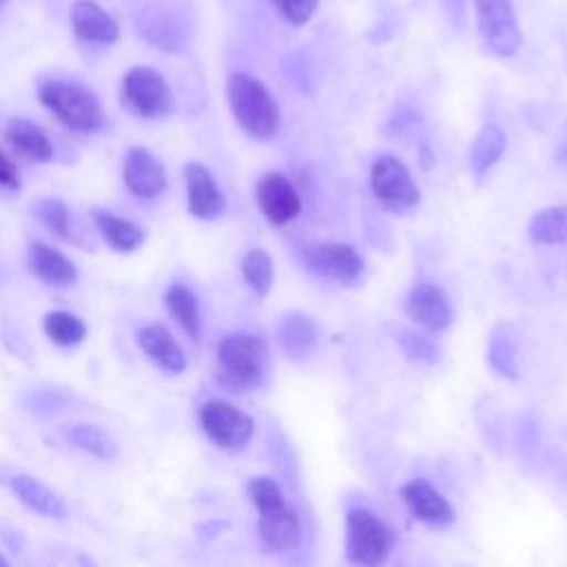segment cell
<instances>
[{"label": "cell", "instance_id": "obj_3", "mask_svg": "<svg viewBox=\"0 0 567 567\" xmlns=\"http://www.w3.org/2000/svg\"><path fill=\"white\" fill-rule=\"evenodd\" d=\"M40 102L73 133L91 135L102 126L97 95L73 80H47L38 89Z\"/></svg>", "mask_w": 567, "mask_h": 567}, {"label": "cell", "instance_id": "obj_35", "mask_svg": "<svg viewBox=\"0 0 567 567\" xmlns=\"http://www.w3.org/2000/svg\"><path fill=\"white\" fill-rule=\"evenodd\" d=\"M0 186H2V188H9V190H18V188L22 186L18 166L13 164V159H9V157L4 155L2 148H0Z\"/></svg>", "mask_w": 567, "mask_h": 567}, {"label": "cell", "instance_id": "obj_28", "mask_svg": "<svg viewBox=\"0 0 567 567\" xmlns=\"http://www.w3.org/2000/svg\"><path fill=\"white\" fill-rule=\"evenodd\" d=\"M529 235L536 244L567 241V206H547L529 221Z\"/></svg>", "mask_w": 567, "mask_h": 567}, {"label": "cell", "instance_id": "obj_27", "mask_svg": "<svg viewBox=\"0 0 567 567\" xmlns=\"http://www.w3.org/2000/svg\"><path fill=\"white\" fill-rule=\"evenodd\" d=\"M42 330L49 337V341L60 348H73V346L82 343L86 337L84 321L69 310L47 312L42 319Z\"/></svg>", "mask_w": 567, "mask_h": 567}, {"label": "cell", "instance_id": "obj_37", "mask_svg": "<svg viewBox=\"0 0 567 567\" xmlns=\"http://www.w3.org/2000/svg\"><path fill=\"white\" fill-rule=\"evenodd\" d=\"M7 565H9V560H7V558L0 554V567H7Z\"/></svg>", "mask_w": 567, "mask_h": 567}, {"label": "cell", "instance_id": "obj_5", "mask_svg": "<svg viewBox=\"0 0 567 567\" xmlns=\"http://www.w3.org/2000/svg\"><path fill=\"white\" fill-rule=\"evenodd\" d=\"M394 529L368 509L346 514V556L357 565H379L394 549Z\"/></svg>", "mask_w": 567, "mask_h": 567}, {"label": "cell", "instance_id": "obj_14", "mask_svg": "<svg viewBox=\"0 0 567 567\" xmlns=\"http://www.w3.org/2000/svg\"><path fill=\"white\" fill-rule=\"evenodd\" d=\"M7 485L11 489V494L33 514L44 516V518H66L69 516V507L64 503V498L51 489L47 483H42L40 478L31 476V474H11L7 478Z\"/></svg>", "mask_w": 567, "mask_h": 567}, {"label": "cell", "instance_id": "obj_4", "mask_svg": "<svg viewBox=\"0 0 567 567\" xmlns=\"http://www.w3.org/2000/svg\"><path fill=\"white\" fill-rule=\"evenodd\" d=\"M120 100L126 111L142 120H159L173 111V91L164 75L146 64L131 66L120 86Z\"/></svg>", "mask_w": 567, "mask_h": 567}, {"label": "cell", "instance_id": "obj_6", "mask_svg": "<svg viewBox=\"0 0 567 567\" xmlns=\"http://www.w3.org/2000/svg\"><path fill=\"white\" fill-rule=\"evenodd\" d=\"M199 425L208 441L224 452H239L255 432L252 419L224 399H210L199 408Z\"/></svg>", "mask_w": 567, "mask_h": 567}, {"label": "cell", "instance_id": "obj_30", "mask_svg": "<svg viewBox=\"0 0 567 567\" xmlns=\"http://www.w3.org/2000/svg\"><path fill=\"white\" fill-rule=\"evenodd\" d=\"M241 275L257 297H266L275 281L272 259L268 257V252H264L259 248L248 250L241 259Z\"/></svg>", "mask_w": 567, "mask_h": 567}, {"label": "cell", "instance_id": "obj_38", "mask_svg": "<svg viewBox=\"0 0 567 567\" xmlns=\"http://www.w3.org/2000/svg\"><path fill=\"white\" fill-rule=\"evenodd\" d=\"M4 2H7V0H0V7H2V4H4Z\"/></svg>", "mask_w": 567, "mask_h": 567}, {"label": "cell", "instance_id": "obj_1", "mask_svg": "<svg viewBox=\"0 0 567 567\" xmlns=\"http://www.w3.org/2000/svg\"><path fill=\"white\" fill-rule=\"evenodd\" d=\"M226 100L239 128L250 137L266 142L279 128V109L261 80L237 71L228 78Z\"/></svg>", "mask_w": 567, "mask_h": 567}, {"label": "cell", "instance_id": "obj_34", "mask_svg": "<svg viewBox=\"0 0 567 567\" xmlns=\"http://www.w3.org/2000/svg\"><path fill=\"white\" fill-rule=\"evenodd\" d=\"M270 2L279 11V16L292 27L306 24L319 7V0H270Z\"/></svg>", "mask_w": 567, "mask_h": 567}, {"label": "cell", "instance_id": "obj_8", "mask_svg": "<svg viewBox=\"0 0 567 567\" xmlns=\"http://www.w3.org/2000/svg\"><path fill=\"white\" fill-rule=\"evenodd\" d=\"M303 266L328 279L352 284L363 272V259L354 246L341 241H310L301 248Z\"/></svg>", "mask_w": 567, "mask_h": 567}, {"label": "cell", "instance_id": "obj_19", "mask_svg": "<svg viewBox=\"0 0 567 567\" xmlns=\"http://www.w3.org/2000/svg\"><path fill=\"white\" fill-rule=\"evenodd\" d=\"M91 217H93L95 230L102 237V241L120 255L135 252L146 239L144 228L126 217H120V215L102 210V208H93Z\"/></svg>", "mask_w": 567, "mask_h": 567}, {"label": "cell", "instance_id": "obj_22", "mask_svg": "<svg viewBox=\"0 0 567 567\" xmlns=\"http://www.w3.org/2000/svg\"><path fill=\"white\" fill-rule=\"evenodd\" d=\"M489 368L503 379H518V330L509 321H501L487 337Z\"/></svg>", "mask_w": 567, "mask_h": 567}, {"label": "cell", "instance_id": "obj_24", "mask_svg": "<svg viewBox=\"0 0 567 567\" xmlns=\"http://www.w3.org/2000/svg\"><path fill=\"white\" fill-rule=\"evenodd\" d=\"M164 303L168 315L186 332V337L197 341L202 334V315H199L197 295L186 284H171L164 292Z\"/></svg>", "mask_w": 567, "mask_h": 567}, {"label": "cell", "instance_id": "obj_33", "mask_svg": "<svg viewBox=\"0 0 567 567\" xmlns=\"http://www.w3.org/2000/svg\"><path fill=\"white\" fill-rule=\"evenodd\" d=\"M396 341L401 343L405 357L410 361H416V363H436L441 359V348L427 339L425 334H419V332H412V330H401L396 334Z\"/></svg>", "mask_w": 567, "mask_h": 567}, {"label": "cell", "instance_id": "obj_31", "mask_svg": "<svg viewBox=\"0 0 567 567\" xmlns=\"http://www.w3.org/2000/svg\"><path fill=\"white\" fill-rule=\"evenodd\" d=\"M35 217L55 235L69 237L71 233V210L60 197H40L33 204Z\"/></svg>", "mask_w": 567, "mask_h": 567}, {"label": "cell", "instance_id": "obj_18", "mask_svg": "<svg viewBox=\"0 0 567 567\" xmlns=\"http://www.w3.org/2000/svg\"><path fill=\"white\" fill-rule=\"evenodd\" d=\"M73 33L84 42L113 44L120 38L115 18L93 0H75L71 7Z\"/></svg>", "mask_w": 567, "mask_h": 567}, {"label": "cell", "instance_id": "obj_32", "mask_svg": "<svg viewBox=\"0 0 567 567\" xmlns=\"http://www.w3.org/2000/svg\"><path fill=\"white\" fill-rule=\"evenodd\" d=\"M248 494H250V501H252V505L257 507L259 514L286 507V498H284L281 487L272 478H268V476L250 478Z\"/></svg>", "mask_w": 567, "mask_h": 567}, {"label": "cell", "instance_id": "obj_12", "mask_svg": "<svg viewBox=\"0 0 567 567\" xmlns=\"http://www.w3.org/2000/svg\"><path fill=\"white\" fill-rule=\"evenodd\" d=\"M184 184L188 210L202 221H213L226 210V197L217 186L215 175L199 162H188L184 166Z\"/></svg>", "mask_w": 567, "mask_h": 567}, {"label": "cell", "instance_id": "obj_17", "mask_svg": "<svg viewBox=\"0 0 567 567\" xmlns=\"http://www.w3.org/2000/svg\"><path fill=\"white\" fill-rule=\"evenodd\" d=\"M405 310L419 326L430 332H441L452 323V310L445 295L441 288L427 281H421L410 290Z\"/></svg>", "mask_w": 567, "mask_h": 567}, {"label": "cell", "instance_id": "obj_7", "mask_svg": "<svg viewBox=\"0 0 567 567\" xmlns=\"http://www.w3.org/2000/svg\"><path fill=\"white\" fill-rule=\"evenodd\" d=\"M476 27L485 49L498 58H509L518 51L523 38L516 13L509 0H474Z\"/></svg>", "mask_w": 567, "mask_h": 567}, {"label": "cell", "instance_id": "obj_16", "mask_svg": "<svg viewBox=\"0 0 567 567\" xmlns=\"http://www.w3.org/2000/svg\"><path fill=\"white\" fill-rule=\"evenodd\" d=\"M27 266L35 279L53 288H69L78 281L75 264L64 252L44 241H33L29 246Z\"/></svg>", "mask_w": 567, "mask_h": 567}, {"label": "cell", "instance_id": "obj_23", "mask_svg": "<svg viewBox=\"0 0 567 567\" xmlns=\"http://www.w3.org/2000/svg\"><path fill=\"white\" fill-rule=\"evenodd\" d=\"M277 339L279 346L295 359L310 354L319 339V326L312 317L303 312H284L277 323Z\"/></svg>", "mask_w": 567, "mask_h": 567}, {"label": "cell", "instance_id": "obj_21", "mask_svg": "<svg viewBox=\"0 0 567 567\" xmlns=\"http://www.w3.org/2000/svg\"><path fill=\"white\" fill-rule=\"evenodd\" d=\"M257 532H259L264 547H268L270 551H277V554L295 549L299 545V536H301L299 518L288 505L281 509H275V512L259 514Z\"/></svg>", "mask_w": 567, "mask_h": 567}, {"label": "cell", "instance_id": "obj_10", "mask_svg": "<svg viewBox=\"0 0 567 567\" xmlns=\"http://www.w3.org/2000/svg\"><path fill=\"white\" fill-rule=\"evenodd\" d=\"M122 179L131 195L137 199H155L166 188V168L164 164L144 146H131L124 155Z\"/></svg>", "mask_w": 567, "mask_h": 567}, {"label": "cell", "instance_id": "obj_29", "mask_svg": "<svg viewBox=\"0 0 567 567\" xmlns=\"http://www.w3.org/2000/svg\"><path fill=\"white\" fill-rule=\"evenodd\" d=\"M66 439L82 452H86L95 458H102V461H111L117 454L115 441L104 430H100L97 425H91V423H78V425L69 427Z\"/></svg>", "mask_w": 567, "mask_h": 567}, {"label": "cell", "instance_id": "obj_2", "mask_svg": "<svg viewBox=\"0 0 567 567\" xmlns=\"http://www.w3.org/2000/svg\"><path fill=\"white\" fill-rule=\"evenodd\" d=\"M268 372L266 343L248 332L228 334L217 348L219 383L233 392H250L259 388Z\"/></svg>", "mask_w": 567, "mask_h": 567}, {"label": "cell", "instance_id": "obj_26", "mask_svg": "<svg viewBox=\"0 0 567 567\" xmlns=\"http://www.w3.org/2000/svg\"><path fill=\"white\" fill-rule=\"evenodd\" d=\"M505 144H507V137L505 133L501 131V126L496 124H485L478 135L474 137L472 146H470V155H467V162H470V168L476 177L485 175L503 155L505 151Z\"/></svg>", "mask_w": 567, "mask_h": 567}, {"label": "cell", "instance_id": "obj_25", "mask_svg": "<svg viewBox=\"0 0 567 567\" xmlns=\"http://www.w3.org/2000/svg\"><path fill=\"white\" fill-rule=\"evenodd\" d=\"M137 31L157 49L179 51L184 44L182 27L159 9H144L137 13Z\"/></svg>", "mask_w": 567, "mask_h": 567}, {"label": "cell", "instance_id": "obj_20", "mask_svg": "<svg viewBox=\"0 0 567 567\" xmlns=\"http://www.w3.org/2000/svg\"><path fill=\"white\" fill-rule=\"evenodd\" d=\"M4 140L16 153L29 162L47 164L53 159V142L49 135L27 117H11L4 124Z\"/></svg>", "mask_w": 567, "mask_h": 567}, {"label": "cell", "instance_id": "obj_36", "mask_svg": "<svg viewBox=\"0 0 567 567\" xmlns=\"http://www.w3.org/2000/svg\"><path fill=\"white\" fill-rule=\"evenodd\" d=\"M443 4H445V11H447L450 20L461 24L463 18H465V0H443Z\"/></svg>", "mask_w": 567, "mask_h": 567}, {"label": "cell", "instance_id": "obj_13", "mask_svg": "<svg viewBox=\"0 0 567 567\" xmlns=\"http://www.w3.org/2000/svg\"><path fill=\"white\" fill-rule=\"evenodd\" d=\"M401 496L410 509V514L427 525L434 527H445L454 523V509L441 496V492L430 485L425 478H414L401 487Z\"/></svg>", "mask_w": 567, "mask_h": 567}, {"label": "cell", "instance_id": "obj_9", "mask_svg": "<svg viewBox=\"0 0 567 567\" xmlns=\"http://www.w3.org/2000/svg\"><path fill=\"white\" fill-rule=\"evenodd\" d=\"M370 186L388 210H408L419 202V188L405 164L394 155H381L370 171Z\"/></svg>", "mask_w": 567, "mask_h": 567}, {"label": "cell", "instance_id": "obj_11", "mask_svg": "<svg viewBox=\"0 0 567 567\" xmlns=\"http://www.w3.org/2000/svg\"><path fill=\"white\" fill-rule=\"evenodd\" d=\"M255 199L261 215L272 226H286L301 213V199L292 182L281 173L264 175L255 186Z\"/></svg>", "mask_w": 567, "mask_h": 567}, {"label": "cell", "instance_id": "obj_15", "mask_svg": "<svg viewBox=\"0 0 567 567\" xmlns=\"http://www.w3.org/2000/svg\"><path fill=\"white\" fill-rule=\"evenodd\" d=\"M137 346L162 372L182 374L186 370V354L164 323H146L137 332Z\"/></svg>", "mask_w": 567, "mask_h": 567}]
</instances>
